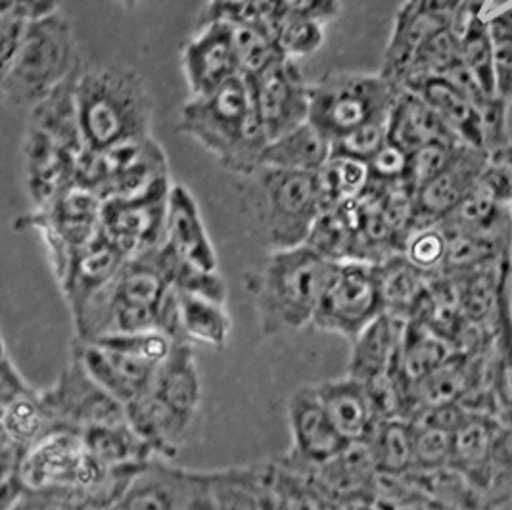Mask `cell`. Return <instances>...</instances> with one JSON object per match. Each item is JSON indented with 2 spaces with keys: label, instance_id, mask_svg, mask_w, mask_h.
Masks as SVG:
<instances>
[{
  "label": "cell",
  "instance_id": "6da1fadb",
  "mask_svg": "<svg viewBox=\"0 0 512 510\" xmlns=\"http://www.w3.org/2000/svg\"><path fill=\"white\" fill-rule=\"evenodd\" d=\"M177 131L200 144L223 169L246 179L263 165L269 144L246 75L211 93L190 96L181 106Z\"/></svg>",
  "mask_w": 512,
  "mask_h": 510
},
{
  "label": "cell",
  "instance_id": "7a4b0ae2",
  "mask_svg": "<svg viewBox=\"0 0 512 510\" xmlns=\"http://www.w3.org/2000/svg\"><path fill=\"white\" fill-rule=\"evenodd\" d=\"M334 269V261L305 244L271 250L246 279L259 330L282 336L313 325Z\"/></svg>",
  "mask_w": 512,
  "mask_h": 510
},
{
  "label": "cell",
  "instance_id": "3957f363",
  "mask_svg": "<svg viewBox=\"0 0 512 510\" xmlns=\"http://www.w3.org/2000/svg\"><path fill=\"white\" fill-rule=\"evenodd\" d=\"M75 100L87 150L152 137L154 98L140 71L116 64L81 70Z\"/></svg>",
  "mask_w": 512,
  "mask_h": 510
},
{
  "label": "cell",
  "instance_id": "277c9868",
  "mask_svg": "<svg viewBox=\"0 0 512 510\" xmlns=\"http://www.w3.org/2000/svg\"><path fill=\"white\" fill-rule=\"evenodd\" d=\"M202 407V374L190 344H175L152 386L125 407L127 420L160 459L171 461L185 445Z\"/></svg>",
  "mask_w": 512,
  "mask_h": 510
},
{
  "label": "cell",
  "instance_id": "5b68a950",
  "mask_svg": "<svg viewBox=\"0 0 512 510\" xmlns=\"http://www.w3.org/2000/svg\"><path fill=\"white\" fill-rule=\"evenodd\" d=\"M171 284L156 259V248L129 257L116 279L73 319L75 340L158 330V317Z\"/></svg>",
  "mask_w": 512,
  "mask_h": 510
},
{
  "label": "cell",
  "instance_id": "8992f818",
  "mask_svg": "<svg viewBox=\"0 0 512 510\" xmlns=\"http://www.w3.org/2000/svg\"><path fill=\"white\" fill-rule=\"evenodd\" d=\"M81 68V54L70 22L60 14L31 25L14 58L0 68L4 102L33 110Z\"/></svg>",
  "mask_w": 512,
  "mask_h": 510
},
{
  "label": "cell",
  "instance_id": "52a82bcc",
  "mask_svg": "<svg viewBox=\"0 0 512 510\" xmlns=\"http://www.w3.org/2000/svg\"><path fill=\"white\" fill-rule=\"evenodd\" d=\"M399 85L382 73L328 71L311 85L309 121L332 142L374 121H386Z\"/></svg>",
  "mask_w": 512,
  "mask_h": 510
},
{
  "label": "cell",
  "instance_id": "ba28073f",
  "mask_svg": "<svg viewBox=\"0 0 512 510\" xmlns=\"http://www.w3.org/2000/svg\"><path fill=\"white\" fill-rule=\"evenodd\" d=\"M250 179L271 250L303 246L323 213L315 173L259 167Z\"/></svg>",
  "mask_w": 512,
  "mask_h": 510
},
{
  "label": "cell",
  "instance_id": "9c48e42d",
  "mask_svg": "<svg viewBox=\"0 0 512 510\" xmlns=\"http://www.w3.org/2000/svg\"><path fill=\"white\" fill-rule=\"evenodd\" d=\"M169 177V162L154 137L108 150H85L77 163V181L102 200L135 196Z\"/></svg>",
  "mask_w": 512,
  "mask_h": 510
},
{
  "label": "cell",
  "instance_id": "30bf717a",
  "mask_svg": "<svg viewBox=\"0 0 512 510\" xmlns=\"http://www.w3.org/2000/svg\"><path fill=\"white\" fill-rule=\"evenodd\" d=\"M382 313L376 265L355 259L342 261L336 263L311 326L351 342Z\"/></svg>",
  "mask_w": 512,
  "mask_h": 510
},
{
  "label": "cell",
  "instance_id": "8fae6325",
  "mask_svg": "<svg viewBox=\"0 0 512 510\" xmlns=\"http://www.w3.org/2000/svg\"><path fill=\"white\" fill-rule=\"evenodd\" d=\"M41 395L54 426L83 432L127 420L125 405L108 394L73 353L68 367Z\"/></svg>",
  "mask_w": 512,
  "mask_h": 510
},
{
  "label": "cell",
  "instance_id": "7c38bea8",
  "mask_svg": "<svg viewBox=\"0 0 512 510\" xmlns=\"http://www.w3.org/2000/svg\"><path fill=\"white\" fill-rule=\"evenodd\" d=\"M171 186V179H163L135 196L104 200L100 219L104 236L127 257L162 246Z\"/></svg>",
  "mask_w": 512,
  "mask_h": 510
},
{
  "label": "cell",
  "instance_id": "4fadbf2b",
  "mask_svg": "<svg viewBox=\"0 0 512 510\" xmlns=\"http://www.w3.org/2000/svg\"><path fill=\"white\" fill-rule=\"evenodd\" d=\"M246 77L269 142L309 121L311 85L305 81L298 60L279 56Z\"/></svg>",
  "mask_w": 512,
  "mask_h": 510
},
{
  "label": "cell",
  "instance_id": "5bb4252c",
  "mask_svg": "<svg viewBox=\"0 0 512 510\" xmlns=\"http://www.w3.org/2000/svg\"><path fill=\"white\" fill-rule=\"evenodd\" d=\"M71 353L83 363L94 380L125 407L148 392L160 369L158 363L123 348L110 336L89 342L75 340Z\"/></svg>",
  "mask_w": 512,
  "mask_h": 510
},
{
  "label": "cell",
  "instance_id": "9a60e30c",
  "mask_svg": "<svg viewBox=\"0 0 512 510\" xmlns=\"http://www.w3.org/2000/svg\"><path fill=\"white\" fill-rule=\"evenodd\" d=\"M181 68L190 96L211 93L244 75L233 24L215 20L202 24L181 52Z\"/></svg>",
  "mask_w": 512,
  "mask_h": 510
},
{
  "label": "cell",
  "instance_id": "2e32d148",
  "mask_svg": "<svg viewBox=\"0 0 512 510\" xmlns=\"http://www.w3.org/2000/svg\"><path fill=\"white\" fill-rule=\"evenodd\" d=\"M292 447L284 461L296 466H317L336 457L346 441L328 418L315 386H302L288 399L286 407Z\"/></svg>",
  "mask_w": 512,
  "mask_h": 510
},
{
  "label": "cell",
  "instance_id": "e0dca14e",
  "mask_svg": "<svg viewBox=\"0 0 512 510\" xmlns=\"http://www.w3.org/2000/svg\"><path fill=\"white\" fill-rule=\"evenodd\" d=\"M489 162L488 150L463 144L440 175L415 190V227L436 225L459 208L480 181Z\"/></svg>",
  "mask_w": 512,
  "mask_h": 510
},
{
  "label": "cell",
  "instance_id": "ac0fdd59",
  "mask_svg": "<svg viewBox=\"0 0 512 510\" xmlns=\"http://www.w3.org/2000/svg\"><path fill=\"white\" fill-rule=\"evenodd\" d=\"M25 188L33 209L48 206L71 183L77 181V163L85 154H75L45 133L27 127L24 139Z\"/></svg>",
  "mask_w": 512,
  "mask_h": 510
},
{
  "label": "cell",
  "instance_id": "d6986e66",
  "mask_svg": "<svg viewBox=\"0 0 512 510\" xmlns=\"http://www.w3.org/2000/svg\"><path fill=\"white\" fill-rule=\"evenodd\" d=\"M163 246L204 271H219V259L204 223L202 209L187 186L173 183L167 202Z\"/></svg>",
  "mask_w": 512,
  "mask_h": 510
},
{
  "label": "cell",
  "instance_id": "ffe728a7",
  "mask_svg": "<svg viewBox=\"0 0 512 510\" xmlns=\"http://www.w3.org/2000/svg\"><path fill=\"white\" fill-rule=\"evenodd\" d=\"M288 463V461H286ZM296 466V464H294ZM302 468L330 505L371 495L378 466L369 441H350L330 461Z\"/></svg>",
  "mask_w": 512,
  "mask_h": 510
},
{
  "label": "cell",
  "instance_id": "44dd1931",
  "mask_svg": "<svg viewBox=\"0 0 512 510\" xmlns=\"http://www.w3.org/2000/svg\"><path fill=\"white\" fill-rule=\"evenodd\" d=\"M127 259L129 257L114 242H110L102 231L77 254L66 279L60 284V292L70 307L71 321L96 294H100L116 279Z\"/></svg>",
  "mask_w": 512,
  "mask_h": 510
},
{
  "label": "cell",
  "instance_id": "7402d4cb",
  "mask_svg": "<svg viewBox=\"0 0 512 510\" xmlns=\"http://www.w3.org/2000/svg\"><path fill=\"white\" fill-rule=\"evenodd\" d=\"M196 470L152 459L127 487L121 510H181L194 486Z\"/></svg>",
  "mask_w": 512,
  "mask_h": 510
},
{
  "label": "cell",
  "instance_id": "603a6c76",
  "mask_svg": "<svg viewBox=\"0 0 512 510\" xmlns=\"http://www.w3.org/2000/svg\"><path fill=\"white\" fill-rule=\"evenodd\" d=\"M409 319L388 311L378 315L371 325L351 340L348 376L367 384L374 378L394 371Z\"/></svg>",
  "mask_w": 512,
  "mask_h": 510
},
{
  "label": "cell",
  "instance_id": "cb8c5ba5",
  "mask_svg": "<svg viewBox=\"0 0 512 510\" xmlns=\"http://www.w3.org/2000/svg\"><path fill=\"white\" fill-rule=\"evenodd\" d=\"M403 87L420 94L461 142L472 148L486 150L480 112L476 104L451 79L445 75H426L407 81Z\"/></svg>",
  "mask_w": 512,
  "mask_h": 510
},
{
  "label": "cell",
  "instance_id": "d4e9b609",
  "mask_svg": "<svg viewBox=\"0 0 512 510\" xmlns=\"http://www.w3.org/2000/svg\"><path fill=\"white\" fill-rule=\"evenodd\" d=\"M317 392L325 405L326 415L346 443L367 441L380 422L373 399L363 382L346 376L317 384Z\"/></svg>",
  "mask_w": 512,
  "mask_h": 510
},
{
  "label": "cell",
  "instance_id": "484cf974",
  "mask_svg": "<svg viewBox=\"0 0 512 510\" xmlns=\"http://www.w3.org/2000/svg\"><path fill=\"white\" fill-rule=\"evenodd\" d=\"M388 140H392L409 154L440 140L461 142L447 127L440 114L420 94L405 87H399L394 106L390 110Z\"/></svg>",
  "mask_w": 512,
  "mask_h": 510
},
{
  "label": "cell",
  "instance_id": "4316f807",
  "mask_svg": "<svg viewBox=\"0 0 512 510\" xmlns=\"http://www.w3.org/2000/svg\"><path fill=\"white\" fill-rule=\"evenodd\" d=\"M175 290V288H173ZM177 298V338L181 344L221 349L229 346L233 319L227 303L175 290Z\"/></svg>",
  "mask_w": 512,
  "mask_h": 510
},
{
  "label": "cell",
  "instance_id": "83f0119b",
  "mask_svg": "<svg viewBox=\"0 0 512 510\" xmlns=\"http://www.w3.org/2000/svg\"><path fill=\"white\" fill-rule=\"evenodd\" d=\"M476 378V365L472 353H455L438 369L417 382L409 394V417L420 411L440 409L461 403L468 392H472Z\"/></svg>",
  "mask_w": 512,
  "mask_h": 510
},
{
  "label": "cell",
  "instance_id": "f1b7e54d",
  "mask_svg": "<svg viewBox=\"0 0 512 510\" xmlns=\"http://www.w3.org/2000/svg\"><path fill=\"white\" fill-rule=\"evenodd\" d=\"M217 510H277L271 489V463L211 470Z\"/></svg>",
  "mask_w": 512,
  "mask_h": 510
},
{
  "label": "cell",
  "instance_id": "f546056e",
  "mask_svg": "<svg viewBox=\"0 0 512 510\" xmlns=\"http://www.w3.org/2000/svg\"><path fill=\"white\" fill-rule=\"evenodd\" d=\"M332 154L334 142L311 121H305L300 127L267 144L261 167L317 173L325 167Z\"/></svg>",
  "mask_w": 512,
  "mask_h": 510
},
{
  "label": "cell",
  "instance_id": "4dcf8cb0",
  "mask_svg": "<svg viewBox=\"0 0 512 510\" xmlns=\"http://www.w3.org/2000/svg\"><path fill=\"white\" fill-rule=\"evenodd\" d=\"M384 311L413 319L428 294L430 277L403 254L392 255L376 265Z\"/></svg>",
  "mask_w": 512,
  "mask_h": 510
},
{
  "label": "cell",
  "instance_id": "1f68e13d",
  "mask_svg": "<svg viewBox=\"0 0 512 510\" xmlns=\"http://www.w3.org/2000/svg\"><path fill=\"white\" fill-rule=\"evenodd\" d=\"M81 73V71H79ZM77 73V75H79ZM77 75L48 94L43 102H39L33 110H29V125L50 139L70 148L75 154H83L87 150L85 140L79 127L77 100H75V81Z\"/></svg>",
  "mask_w": 512,
  "mask_h": 510
},
{
  "label": "cell",
  "instance_id": "d6a6232c",
  "mask_svg": "<svg viewBox=\"0 0 512 510\" xmlns=\"http://www.w3.org/2000/svg\"><path fill=\"white\" fill-rule=\"evenodd\" d=\"M87 451L110 468L139 466L158 459L154 449L140 438L129 420L93 426L81 432Z\"/></svg>",
  "mask_w": 512,
  "mask_h": 510
},
{
  "label": "cell",
  "instance_id": "836d02e7",
  "mask_svg": "<svg viewBox=\"0 0 512 510\" xmlns=\"http://www.w3.org/2000/svg\"><path fill=\"white\" fill-rule=\"evenodd\" d=\"M54 426L48 415L41 390L31 388L22 394L0 401V434L2 440L27 451Z\"/></svg>",
  "mask_w": 512,
  "mask_h": 510
},
{
  "label": "cell",
  "instance_id": "e575fe53",
  "mask_svg": "<svg viewBox=\"0 0 512 510\" xmlns=\"http://www.w3.org/2000/svg\"><path fill=\"white\" fill-rule=\"evenodd\" d=\"M497 449L495 426L488 417L468 415L465 422L453 432L451 464L472 480H484Z\"/></svg>",
  "mask_w": 512,
  "mask_h": 510
},
{
  "label": "cell",
  "instance_id": "d590c367",
  "mask_svg": "<svg viewBox=\"0 0 512 510\" xmlns=\"http://www.w3.org/2000/svg\"><path fill=\"white\" fill-rule=\"evenodd\" d=\"M511 259L503 255L499 263V286H497V361H495V394L512 420V305H511Z\"/></svg>",
  "mask_w": 512,
  "mask_h": 510
},
{
  "label": "cell",
  "instance_id": "8d00e7d4",
  "mask_svg": "<svg viewBox=\"0 0 512 510\" xmlns=\"http://www.w3.org/2000/svg\"><path fill=\"white\" fill-rule=\"evenodd\" d=\"M315 177L323 211L359 200L371 185L369 163L342 154H332Z\"/></svg>",
  "mask_w": 512,
  "mask_h": 510
},
{
  "label": "cell",
  "instance_id": "74e56055",
  "mask_svg": "<svg viewBox=\"0 0 512 510\" xmlns=\"http://www.w3.org/2000/svg\"><path fill=\"white\" fill-rule=\"evenodd\" d=\"M369 443L382 474H407L415 468V432L409 418L380 420Z\"/></svg>",
  "mask_w": 512,
  "mask_h": 510
},
{
  "label": "cell",
  "instance_id": "f35d334b",
  "mask_svg": "<svg viewBox=\"0 0 512 510\" xmlns=\"http://www.w3.org/2000/svg\"><path fill=\"white\" fill-rule=\"evenodd\" d=\"M269 29L280 54L290 60L307 58L325 43V25L303 16L279 12L269 24Z\"/></svg>",
  "mask_w": 512,
  "mask_h": 510
},
{
  "label": "cell",
  "instance_id": "ab89813d",
  "mask_svg": "<svg viewBox=\"0 0 512 510\" xmlns=\"http://www.w3.org/2000/svg\"><path fill=\"white\" fill-rule=\"evenodd\" d=\"M461 60L466 70L470 71L484 93L489 96L497 94L495 79V56L489 37L488 22L482 16L472 18L465 31L461 33Z\"/></svg>",
  "mask_w": 512,
  "mask_h": 510
},
{
  "label": "cell",
  "instance_id": "60d3db41",
  "mask_svg": "<svg viewBox=\"0 0 512 510\" xmlns=\"http://www.w3.org/2000/svg\"><path fill=\"white\" fill-rule=\"evenodd\" d=\"M461 62V37L453 31L451 25H445L432 37H428V41L419 48L401 87L411 79L426 75H447Z\"/></svg>",
  "mask_w": 512,
  "mask_h": 510
},
{
  "label": "cell",
  "instance_id": "b9f144b4",
  "mask_svg": "<svg viewBox=\"0 0 512 510\" xmlns=\"http://www.w3.org/2000/svg\"><path fill=\"white\" fill-rule=\"evenodd\" d=\"M236 48L240 56V64L244 75H252L263 70L267 64L277 60L280 54L279 47L273 39L271 29L265 24L257 22H242L233 24Z\"/></svg>",
  "mask_w": 512,
  "mask_h": 510
},
{
  "label": "cell",
  "instance_id": "7bdbcfd3",
  "mask_svg": "<svg viewBox=\"0 0 512 510\" xmlns=\"http://www.w3.org/2000/svg\"><path fill=\"white\" fill-rule=\"evenodd\" d=\"M401 254L405 255L422 273H426L428 277H434L442 271L445 263L447 234L438 223L415 227L407 236Z\"/></svg>",
  "mask_w": 512,
  "mask_h": 510
},
{
  "label": "cell",
  "instance_id": "ee69618b",
  "mask_svg": "<svg viewBox=\"0 0 512 510\" xmlns=\"http://www.w3.org/2000/svg\"><path fill=\"white\" fill-rule=\"evenodd\" d=\"M415 432V470L438 472L451 464L453 432L411 418Z\"/></svg>",
  "mask_w": 512,
  "mask_h": 510
},
{
  "label": "cell",
  "instance_id": "f6af8a7d",
  "mask_svg": "<svg viewBox=\"0 0 512 510\" xmlns=\"http://www.w3.org/2000/svg\"><path fill=\"white\" fill-rule=\"evenodd\" d=\"M495 56L497 94L512 100V8L486 20Z\"/></svg>",
  "mask_w": 512,
  "mask_h": 510
},
{
  "label": "cell",
  "instance_id": "bcb514c9",
  "mask_svg": "<svg viewBox=\"0 0 512 510\" xmlns=\"http://www.w3.org/2000/svg\"><path fill=\"white\" fill-rule=\"evenodd\" d=\"M461 146H463V142L440 140V142L426 144L419 150L411 152L405 183H409L417 190L419 186L432 181L436 175L442 173L449 163L453 162V158L457 156Z\"/></svg>",
  "mask_w": 512,
  "mask_h": 510
},
{
  "label": "cell",
  "instance_id": "7dc6e473",
  "mask_svg": "<svg viewBox=\"0 0 512 510\" xmlns=\"http://www.w3.org/2000/svg\"><path fill=\"white\" fill-rule=\"evenodd\" d=\"M386 142H388V119L374 121L336 140L334 154H342V156L369 163V160Z\"/></svg>",
  "mask_w": 512,
  "mask_h": 510
},
{
  "label": "cell",
  "instance_id": "c3c4849f",
  "mask_svg": "<svg viewBox=\"0 0 512 510\" xmlns=\"http://www.w3.org/2000/svg\"><path fill=\"white\" fill-rule=\"evenodd\" d=\"M409 152L388 140L373 158L369 160L371 181L378 185H397L407 181L409 171Z\"/></svg>",
  "mask_w": 512,
  "mask_h": 510
},
{
  "label": "cell",
  "instance_id": "681fc988",
  "mask_svg": "<svg viewBox=\"0 0 512 510\" xmlns=\"http://www.w3.org/2000/svg\"><path fill=\"white\" fill-rule=\"evenodd\" d=\"M507 102L509 100L495 94V96H486L478 104L488 152L499 150L509 144V139H507Z\"/></svg>",
  "mask_w": 512,
  "mask_h": 510
},
{
  "label": "cell",
  "instance_id": "f907efd6",
  "mask_svg": "<svg viewBox=\"0 0 512 510\" xmlns=\"http://www.w3.org/2000/svg\"><path fill=\"white\" fill-rule=\"evenodd\" d=\"M83 505L77 489H27L12 510H79Z\"/></svg>",
  "mask_w": 512,
  "mask_h": 510
},
{
  "label": "cell",
  "instance_id": "816d5d0a",
  "mask_svg": "<svg viewBox=\"0 0 512 510\" xmlns=\"http://www.w3.org/2000/svg\"><path fill=\"white\" fill-rule=\"evenodd\" d=\"M62 0H0V20L35 25L60 14Z\"/></svg>",
  "mask_w": 512,
  "mask_h": 510
},
{
  "label": "cell",
  "instance_id": "f5cc1de1",
  "mask_svg": "<svg viewBox=\"0 0 512 510\" xmlns=\"http://www.w3.org/2000/svg\"><path fill=\"white\" fill-rule=\"evenodd\" d=\"M279 12L303 16L326 25L342 12V0H279Z\"/></svg>",
  "mask_w": 512,
  "mask_h": 510
},
{
  "label": "cell",
  "instance_id": "db71d44e",
  "mask_svg": "<svg viewBox=\"0 0 512 510\" xmlns=\"http://www.w3.org/2000/svg\"><path fill=\"white\" fill-rule=\"evenodd\" d=\"M181 510H217L213 487H211V470H196L194 486L188 493L187 501Z\"/></svg>",
  "mask_w": 512,
  "mask_h": 510
},
{
  "label": "cell",
  "instance_id": "11a10c76",
  "mask_svg": "<svg viewBox=\"0 0 512 510\" xmlns=\"http://www.w3.org/2000/svg\"><path fill=\"white\" fill-rule=\"evenodd\" d=\"M140 2H142V0H119V4H121L123 8H127V10H135Z\"/></svg>",
  "mask_w": 512,
  "mask_h": 510
},
{
  "label": "cell",
  "instance_id": "9f6ffc18",
  "mask_svg": "<svg viewBox=\"0 0 512 510\" xmlns=\"http://www.w3.org/2000/svg\"><path fill=\"white\" fill-rule=\"evenodd\" d=\"M79 510H121L119 509V503L114 507H93V505H83Z\"/></svg>",
  "mask_w": 512,
  "mask_h": 510
},
{
  "label": "cell",
  "instance_id": "6f0895ef",
  "mask_svg": "<svg viewBox=\"0 0 512 510\" xmlns=\"http://www.w3.org/2000/svg\"><path fill=\"white\" fill-rule=\"evenodd\" d=\"M509 208H511V215H512V200H511V204H509Z\"/></svg>",
  "mask_w": 512,
  "mask_h": 510
}]
</instances>
